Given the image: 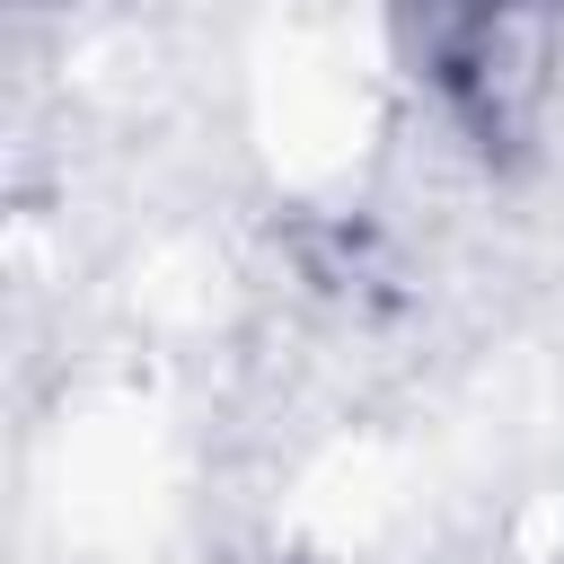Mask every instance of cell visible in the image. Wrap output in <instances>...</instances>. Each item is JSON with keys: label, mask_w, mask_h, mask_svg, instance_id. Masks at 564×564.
Returning <instances> with one entry per match:
<instances>
[{"label": "cell", "mask_w": 564, "mask_h": 564, "mask_svg": "<svg viewBox=\"0 0 564 564\" xmlns=\"http://www.w3.org/2000/svg\"><path fill=\"white\" fill-rule=\"evenodd\" d=\"M397 53L449 141L511 167L564 79V0H397Z\"/></svg>", "instance_id": "cell-1"}]
</instances>
